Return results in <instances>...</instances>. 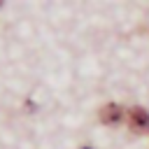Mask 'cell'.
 Segmentation results:
<instances>
[{
    "label": "cell",
    "mask_w": 149,
    "mask_h": 149,
    "mask_svg": "<svg viewBox=\"0 0 149 149\" xmlns=\"http://www.w3.org/2000/svg\"><path fill=\"white\" fill-rule=\"evenodd\" d=\"M84 149H88V147H84Z\"/></svg>",
    "instance_id": "3957f363"
},
{
    "label": "cell",
    "mask_w": 149,
    "mask_h": 149,
    "mask_svg": "<svg viewBox=\"0 0 149 149\" xmlns=\"http://www.w3.org/2000/svg\"><path fill=\"white\" fill-rule=\"evenodd\" d=\"M128 128L133 130V133H144V130H149V112L144 109V107H130L128 109Z\"/></svg>",
    "instance_id": "6da1fadb"
},
{
    "label": "cell",
    "mask_w": 149,
    "mask_h": 149,
    "mask_svg": "<svg viewBox=\"0 0 149 149\" xmlns=\"http://www.w3.org/2000/svg\"><path fill=\"white\" fill-rule=\"evenodd\" d=\"M0 5H2V2H0Z\"/></svg>",
    "instance_id": "277c9868"
},
{
    "label": "cell",
    "mask_w": 149,
    "mask_h": 149,
    "mask_svg": "<svg viewBox=\"0 0 149 149\" xmlns=\"http://www.w3.org/2000/svg\"><path fill=\"white\" fill-rule=\"evenodd\" d=\"M121 119H123V109H121L116 102H109V105H105V107L100 109V121H102L105 126H116Z\"/></svg>",
    "instance_id": "7a4b0ae2"
}]
</instances>
